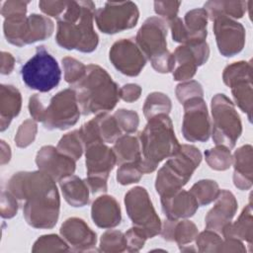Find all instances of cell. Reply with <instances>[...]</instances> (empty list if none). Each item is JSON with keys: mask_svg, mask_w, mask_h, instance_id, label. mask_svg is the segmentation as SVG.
Instances as JSON below:
<instances>
[{"mask_svg": "<svg viewBox=\"0 0 253 253\" xmlns=\"http://www.w3.org/2000/svg\"><path fill=\"white\" fill-rule=\"evenodd\" d=\"M7 190L20 202H24L23 213L29 225L49 229L59 217L60 198L55 181L46 173L20 171L11 176Z\"/></svg>", "mask_w": 253, "mask_h": 253, "instance_id": "obj_1", "label": "cell"}, {"mask_svg": "<svg viewBox=\"0 0 253 253\" xmlns=\"http://www.w3.org/2000/svg\"><path fill=\"white\" fill-rule=\"evenodd\" d=\"M95 12L92 1H68L66 10L57 19V44L68 50L94 51L99 43V37L94 30Z\"/></svg>", "mask_w": 253, "mask_h": 253, "instance_id": "obj_2", "label": "cell"}, {"mask_svg": "<svg viewBox=\"0 0 253 253\" xmlns=\"http://www.w3.org/2000/svg\"><path fill=\"white\" fill-rule=\"evenodd\" d=\"M80 112L84 116L108 113L120 100V88L106 69L87 65L85 75L72 85Z\"/></svg>", "mask_w": 253, "mask_h": 253, "instance_id": "obj_3", "label": "cell"}, {"mask_svg": "<svg viewBox=\"0 0 253 253\" xmlns=\"http://www.w3.org/2000/svg\"><path fill=\"white\" fill-rule=\"evenodd\" d=\"M137 137L141 151L139 166L143 174L154 172L161 161L173 156L180 147L172 121L166 114L147 120Z\"/></svg>", "mask_w": 253, "mask_h": 253, "instance_id": "obj_4", "label": "cell"}, {"mask_svg": "<svg viewBox=\"0 0 253 253\" xmlns=\"http://www.w3.org/2000/svg\"><path fill=\"white\" fill-rule=\"evenodd\" d=\"M200 149L191 144H180L178 151L158 170L155 190L161 196L176 192L188 183L202 161Z\"/></svg>", "mask_w": 253, "mask_h": 253, "instance_id": "obj_5", "label": "cell"}, {"mask_svg": "<svg viewBox=\"0 0 253 253\" xmlns=\"http://www.w3.org/2000/svg\"><path fill=\"white\" fill-rule=\"evenodd\" d=\"M212 125L211 137L215 145L232 149L242 133L240 116L234 103L224 94H215L211 103Z\"/></svg>", "mask_w": 253, "mask_h": 253, "instance_id": "obj_6", "label": "cell"}, {"mask_svg": "<svg viewBox=\"0 0 253 253\" xmlns=\"http://www.w3.org/2000/svg\"><path fill=\"white\" fill-rule=\"evenodd\" d=\"M22 80L27 87L42 93L54 89L61 79L56 59L43 45L37 46L36 53L22 66Z\"/></svg>", "mask_w": 253, "mask_h": 253, "instance_id": "obj_7", "label": "cell"}, {"mask_svg": "<svg viewBox=\"0 0 253 253\" xmlns=\"http://www.w3.org/2000/svg\"><path fill=\"white\" fill-rule=\"evenodd\" d=\"M124 202L126 213L134 226L142 229L148 238L160 234L162 222L145 188H131L126 193Z\"/></svg>", "mask_w": 253, "mask_h": 253, "instance_id": "obj_8", "label": "cell"}, {"mask_svg": "<svg viewBox=\"0 0 253 253\" xmlns=\"http://www.w3.org/2000/svg\"><path fill=\"white\" fill-rule=\"evenodd\" d=\"M84 151L87 171L85 181L90 192L92 194L107 192L110 172L117 164V157L113 148L103 142H97L88 145Z\"/></svg>", "mask_w": 253, "mask_h": 253, "instance_id": "obj_9", "label": "cell"}, {"mask_svg": "<svg viewBox=\"0 0 253 253\" xmlns=\"http://www.w3.org/2000/svg\"><path fill=\"white\" fill-rule=\"evenodd\" d=\"M80 109L73 88L56 93L43 108L41 123L46 129H66L74 126L80 117Z\"/></svg>", "mask_w": 253, "mask_h": 253, "instance_id": "obj_10", "label": "cell"}, {"mask_svg": "<svg viewBox=\"0 0 253 253\" xmlns=\"http://www.w3.org/2000/svg\"><path fill=\"white\" fill-rule=\"evenodd\" d=\"M138 19V7L131 1L106 2L95 12L97 28L108 35L132 29L136 26Z\"/></svg>", "mask_w": 253, "mask_h": 253, "instance_id": "obj_11", "label": "cell"}, {"mask_svg": "<svg viewBox=\"0 0 253 253\" xmlns=\"http://www.w3.org/2000/svg\"><path fill=\"white\" fill-rule=\"evenodd\" d=\"M223 83L231 89L235 105L247 115L251 122L253 89L251 61H236L227 65L222 72Z\"/></svg>", "mask_w": 253, "mask_h": 253, "instance_id": "obj_12", "label": "cell"}, {"mask_svg": "<svg viewBox=\"0 0 253 253\" xmlns=\"http://www.w3.org/2000/svg\"><path fill=\"white\" fill-rule=\"evenodd\" d=\"M184 116L182 133L190 142L207 141L211 133V124L207 104L203 97H194L182 104Z\"/></svg>", "mask_w": 253, "mask_h": 253, "instance_id": "obj_13", "label": "cell"}, {"mask_svg": "<svg viewBox=\"0 0 253 253\" xmlns=\"http://www.w3.org/2000/svg\"><path fill=\"white\" fill-rule=\"evenodd\" d=\"M208 14L204 8L188 11L184 20L176 17L168 22L172 39L182 44H193L206 42L208 36Z\"/></svg>", "mask_w": 253, "mask_h": 253, "instance_id": "obj_14", "label": "cell"}, {"mask_svg": "<svg viewBox=\"0 0 253 253\" xmlns=\"http://www.w3.org/2000/svg\"><path fill=\"white\" fill-rule=\"evenodd\" d=\"M109 59L117 70L129 77L139 75L147 60L134 39L115 42L110 48Z\"/></svg>", "mask_w": 253, "mask_h": 253, "instance_id": "obj_15", "label": "cell"}, {"mask_svg": "<svg viewBox=\"0 0 253 253\" xmlns=\"http://www.w3.org/2000/svg\"><path fill=\"white\" fill-rule=\"evenodd\" d=\"M213 34L221 55L231 57L239 53L245 44L246 33L242 24L228 17H218L213 21Z\"/></svg>", "mask_w": 253, "mask_h": 253, "instance_id": "obj_16", "label": "cell"}, {"mask_svg": "<svg viewBox=\"0 0 253 253\" xmlns=\"http://www.w3.org/2000/svg\"><path fill=\"white\" fill-rule=\"evenodd\" d=\"M167 27L164 20L159 17L147 18L135 36V42L146 57L151 58L167 51Z\"/></svg>", "mask_w": 253, "mask_h": 253, "instance_id": "obj_17", "label": "cell"}, {"mask_svg": "<svg viewBox=\"0 0 253 253\" xmlns=\"http://www.w3.org/2000/svg\"><path fill=\"white\" fill-rule=\"evenodd\" d=\"M178 66L173 71L175 81L192 79L199 66L204 65L210 56V47L207 42L193 44H181L173 52Z\"/></svg>", "mask_w": 253, "mask_h": 253, "instance_id": "obj_18", "label": "cell"}, {"mask_svg": "<svg viewBox=\"0 0 253 253\" xmlns=\"http://www.w3.org/2000/svg\"><path fill=\"white\" fill-rule=\"evenodd\" d=\"M84 149L93 143L115 142L122 135V130L114 118L107 113L98 114L79 128Z\"/></svg>", "mask_w": 253, "mask_h": 253, "instance_id": "obj_19", "label": "cell"}, {"mask_svg": "<svg viewBox=\"0 0 253 253\" xmlns=\"http://www.w3.org/2000/svg\"><path fill=\"white\" fill-rule=\"evenodd\" d=\"M36 164L39 170L49 175L55 182L73 175L76 169V161L52 145H43L39 149Z\"/></svg>", "mask_w": 253, "mask_h": 253, "instance_id": "obj_20", "label": "cell"}, {"mask_svg": "<svg viewBox=\"0 0 253 253\" xmlns=\"http://www.w3.org/2000/svg\"><path fill=\"white\" fill-rule=\"evenodd\" d=\"M60 235L77 252L93 251L97 243V234L80 217H69L60 226Z\"/></svg>", "mask_w": 253, "mask_h": 253, "instance_id": "obj_21", "label": "cell"}, {"mask_svg": "<svg viewBox=\"0 0 253 253\" xmlns=\"http://www.w3.org/2000/svg\"><path fill=\"white\" fill-rule=\"evenodd\" d=\"M238 204L235 196L228 190H220L214 206L205 216L206 228L221 233L229 224L237 211Z\"/></svg>", "mask_w": 253, "mask_h": 253, "instance_id": "obj_22", "label": "cell"}, {"mask_svg": "<svg viewBox=\"0 0 253 253\" xmlns=\"http://www.w3.org/2000/svg\"><path fill=\"white\" fill-rule=\"evenodd\" d=\"M160 202L162 211L169 219L191 217L196 213L199 208L195 197L190 191L183 189L161 196Z\"/></svg>", "mask_w": 253, "mask_h": 253, "instance_id": "obj_23", "label": "cell"}, {"mask_svg": "<svg viewBox=\"0 0 253 253\" xmlns=\"http://www.w3.org/2000/svg\"><path fill=\"white\" fill-rule=\"evenodd\" d=\"M93 222L100 228H114L121 223L122 211L119 202L110 195L98 197L91 207Z\"/></svg>", "mask_w": 253, "mask_h": 253, "instance_id": "obj_24", "label": "cell"}, {"mask_svg": "<svg viewBox=\"0 0 253 253\" xmlns=\"http://www.w3.org/2000/svg\"><path fill=\"white\" fill-rule=\"evenodd\" d=\"M252 158L253 148L251 144L240 146L232 155V164L234 167L233 184L241 191H247L252 187Z\"/></svg>", "mask_w": 253, "mask_h": 253, "instance_id": "obj_25", "label": "cell"}, {"mask_svg": "<svg viewBox=\"0 0 253 253\" xmlns=\"http://www.w3.org/2000/svg\"><path fill=\"white\" fill-rule=\"evenodd\" d=\"M199 233L197 225L188 219H165L162 222L160 234L166 241L176 242L180 247L188 246Z\"/></svg>", "mask_w": 253, "mask_h": 253, "instance_id": "obj_26", "label": "cell"}, {"mask_svg": "<svg viewBox=\"0 0 253 253\" xmlns=\"http://www.w3.org/2000/svg\"><path fill=\"white\" fill-rule=\"evenodd\" d=\"M22 96L13 85L1 84L0 86V130L4 131L12 120L20 114Z\"/></svg>", "mask_w": 253, "mask_h": 253, "instance_id": "obj_27", "label": "cell"}, {"mask_svg": "<svg viewBox=\"0 0 253 253\" xmlns=\"http://www.w3.org/2000/svg\"><path fill=\"white\" fill-rule=\"evenodd\" d=\"M59 187L64 200L74 208H81L89 203L90 189L85 180L76 175H70L59 181Z\"/></svg>", "mask_w": 253, "mask_h": 253, "instance_id": "obj_28", "label": "cell"}, {"mask_svg": "<svg viewBox=\"0 0 253 253\" xmlns=\"http://www.w3.org/2000/svg\"><path fill=\"white\" fill-rule=\"evenodd\" d=\"M252 206L249 203L242 210L238 218L234 222L227 224L221 234L223 237H233L241 241L247 242L249 246V251L251 252L252 248V239H253V223H252Z\"/></svg>", "mask_w": 253, "mask_h": 253, "instance_id": "obj_29", "label": "cell"}, {"mask_svg": "<svg viewBox=\"0 0 253 253\" xmlns=\"http://www.w3.org/2000/svg\"><path fill=\"white\" fill-rule=\"evenodd\" d=\"M208 17L211 21L224 16L231 19H240L244 16L248 9L246 1H229V0H213L208 1L204 5Z\"/></svg>", "mask_w": 253, "mask_h": 253, "instance_id": "obj_30", "label": "cell"}, {"mask_svg": "<svg viewBox=\"0 0 253 253\" xmlns=\"http://www.w3.org/2000/svg\"><path fill=\"white\" fill-rule=\"evenodd\" d=\"M54 31V24L47 16L31 14L28 16L27 29L24 38V45L44 41L48 39Z\"/></svg>", "mask_w": 253, "mask_h": 253, "instance_id": "obj_31", "label": "cell"}, {"mask_svg": "<svg viewBox=\"0 0 253 253\" xmlns=\"http://www.w3.org/2000/svg\"><path fill=\"white\" fill-rule=\"evenodd\" d=\"M113 150L117 157V164L121 165L126 162L138 161L141 158L140 144L138 137L124 134L114 142Z\"/></svg>", "mask_w": 253, "mask_h": 253, "instance_id": "obj_32", "label": "cell"}, {"mask_svg": "<svg viewBox=\"0 0 253 253\" xmlns=\"http://www.w3.org/2000/svg\"><path fill=\"white\" fill-rule=\"evenodd\" d=\"M172 109L171 99L162 92H152L147 95L143 104V115L146 120L151 118L166 114L168 115Z\"/></svg>", "mask_w": 253, "mask_h": 253, "instance_id": "obj_33", "label": "cell"}, {"mask_svg": "<svg viewBox=\"0 0 253 253\" xmlns=\"http://www.w3.org/2000/svg\"><path fill=\"white\" fill-rule=\"evenodd\" d=\"M219 192L218 184L211 179H202L190 189V193L195 197L199 207L207 206L215 201Z\"/></svg>", "mask_w": 253, "mask_h": 253, "instance_id": "obj_34", "label": "cell"}, {"mask_svg": "<svg viewBox=\"0 0 253 253\" xmlns=\"http://www.w3.org/2000/svg\"><path fill=\"white\" fill-rule=\"evenodd\" d=\"M57 150L71 157L75 161L80 159L84 151V145L79 132V129L65 133L58 141Z\"/></svg>", "mask_w": 253, "mask_h": 253, "instance_id": "obj_35", "label": "cell"}, {"mask_svg": "<svg viewBox=\"0 0 253 253\" xmlns=\"http://www.w3.org/2000/svg\"><path fill=\"white\" fill-rule=\"evenodd\" d=\"M205 159L210 168L216 171H225L232 164L230 149L223 145H215L205 151Z\"/></svg>", "mask_w": 253, "mask_h": 253, "instance_id": "obj_36", "label": "cell"}, {"mask_svg": "<svg viewBox=\"0 0 253 253\" xmlns=\"http://www.w3.org/2000/svg\"><path fill=\"white\" fill-rule=\"evenodd\" d=\"M126 246L125 233L120 230L109 229L101 235L99 250L106 253H120L126 251Z\"/></svg>", "mask_w": 253, "mask_h": 253, "instance_id": "obj_37", "label": "cell"}, {"mask_svg": "<svg viewBox=\"0 0 253 253\" xmlns=\"http://www.w3.org/2000/svg\"><path fill=\"white\" fill-rule=\"evenodd\" d=\"M67 242L57 234H45L39 237L32 248L33 252H67L70 251Z\"/></svg>", "mask_w": 253, "mask_h": 253, "instance_id": "obj_38", "label": "cell"}, {"mask_svg": "<svg viewBox=\"0 0 253 253\" xmlns=\"http://www.w3.org/2000/svg\"><path fill=\"white\" fill-rule=\"evenodd\" d=\"M143 173L139 166L138 161L126 162L119 166L117 170V181L121 185H130L138 183L142 177Z\"/></svg>", "mask_w": 253, "mask_h": 253, "instance_id": "obj_39", "label": "cell"}, {"mask_svg": "<svg viewBox=\"0 0 253 253\" xmlns=\"http://www.w3.org/2000/svg\"><path fill=\"white\" fill-rule=\"evenodd\" d=\"M195 240L199 252H219L223 242L219 234L211 229L198 233Z\"/></svg>", "mask_w": 253, "mask_h": 253, "instance_id": "obj_40", "label": "cell"}, {"mask_svg": "<svg viewBox=\"0 0 253 253\" xmlns=\"http://www.w3.org/2000/svg\"><path fill=\"white\" fill-rule=\"evenodd\" d=\"M61 63L64 72V80L71 85L77 83L86 73L87 66L74 57L65 56L61 59Z\"/></svg>", "mask_w": 253, "mask_h": 253, "instance_id": "obj_41", "label": "cell"}, {"mask_svg": "<svg viewBox=\"0 0 253 253\" xmlns=\"http://www.w3.org/2000/svg\"><path fill=\"white\" fill-rule=\"evenodd\" d=\"M37 132H38V125L35 120L29 119L24 121L20 125L14 138L16 145L20 148L28 147L34 142Z\"/></svg>", "mask_w": 253, "mask_h": 253, "instance_id": "obj_42", "label": "cell"}, {"mask_svg": "<svg viewBox=\"0 0 253 253\" xmlns=\"http://www.w3.org/2000/svg\"><path fill=\"white\" fill-rule=\"evenodd\" d=\"M113 116L116 119L122 132L130 134L136 131L139 125V117L136 112L132 110L120 109L116 111Z\"/></svg>", "mask_w": 253, "mask_h": 253, "instance_id": "obj_43", "label": "cell"}, {"mask_svg": "<svg viewBox=\"0 0 253 253\" xmlns=\"http://www.w3.org/2000/svg\"><path fill=\"white\" fill-rule=\"evenodd\" d=\"M175 94L178 101L183 104L187 100L194 98V97H203L204 96V89L196 80H190L181 82L176 86Z\"/></svg>", "mask_w": 253, "mask_h": 253, "instance_id": "obj_44", "label": "cell"}, {"mask_svg": "<svg viewBox=\"0 0 253 253\" xmlns=\"http://www.w3.org/2000/svg\"><path fill=\"white\" fill-rule=\"evenodd\" d=\"M125 235L127 242L126 250L128 252H138L141 248H143L145 241L148 239L145 232L134 225L127 229Z\"/></svg>", "mask_w": 253, "mask_h": 253, "instance_id": "obj_45", "label": "cell"}, {"mask_svg": "<svg viewBox=\"0 0 253 253\" xmlns=\"http://www.w3.org/2000/svg\"><path fill=\"white\" fill-rule=\"evenodd\" d=\"M181 1H155L154 11L167 23L178 17Z\"/></svg>", "mask_w": 253, "mask_h": 253, "instance_id": "obj_46", "label": "cell"}, {"mask_svg": "<svg viewBox=\"0 0 253 253\" xmlns=\"http://www.w3.org/2000/svg\"><path fill=\"white\" fill-rule=\"evenodd\" d=\"M153 69L158 73H169L174 71L176 60L174 54L169 50L150 59Z\"/></svg>", "mask_w": 253, "mask_h": 253, "instance_id": "obj_47", "label": "cell"}, {"mask_svg": "<svg viewBox=\"0 0 253 253\" xmlns=\"http://www.w3.org/2000/svg\"><path fill=\"white\" fill-rule=\"evenodd\" d=\"M18 200L7 190L1 193L0 213L3 218H12L18 211Z\"/></svg>", "mask_w": 253, "mask_h": 253, "instance_id": "obj_48", "label": "cell"}, {"mask_svg": "<svg viewBox=\"0 0 253 253\" xmlns=\"http://www.w3.org/2000/svg\"><path fill=\"white\" fill-rule=\"evenodd\" d=\"M68 1H40L39 7L47 16L58 19L66 10Z\"/></svg>", "mask_w": 253, "mask_h": 253, "instance_id": "obj_49", "label": "cell"}, {"mask_svg": "<svg viewBox=\"0 0 253 253\" xmlns=\"http://www.w3.org/2000/svg\"><path fill=\"white\" fill-rule=\"evenodd\" d=\"M141 87L135 83H127L120 88V99L126 103L137 101L141 95Z\"/></svg>", "mask_w": 253, "mask_h": 253, "instance_id": "obj_50", "label": "cell"}, {"mask_svg": "<svg viewBox=\"0 0 253 253\" xmlns=\"http://www.w3.org/2000/svg\"><path fill=\"white\" fill-rule=\"evenodd\" d=\"M29 1H5L1 8V15L6 18L7 16L19 12H27Z\"/></svg>", "mask_w": 253, "mask_h": 253, "instance_id": "obj_51", "label": "cell"}, {"mask_svg": "<svg viewBox=\"0 0 253 253\" xmlns=\"http://www.w3.org/2000/svg\"><path fill=\"white\" fill-rule=\"evenodd\" d=\"M28 107H29V112L32 119L35 120L36 122H41L44 106L41 102L39 94H34L30 97Z\"/></svg>", "mask_w": 253, "mask_h": 253, "instance_id": "obj_52", "label": "cell"}, {"mask_svg": "<svg viewBox=\"0 0 253 253\" xmlns=\"http://www.w3.org/2000/svg\"><path fill=\"white\" fill-rule=\"evenodd\" d=\"M246 251L247 250H246V247L244 246L243 241L233 237H225L219 249V252H246Z\"/></svg>", "mask_w": 253, "mask_h": 253, "instance_id": "obj_53", "label": "cell"}, {"mask_svg": "<svg viewBox=\"0 0 253 253\" xmlns=\"http://www.w3.org/2000/svg\"><path fill=\"white\" fill-rule=\"evenodd\" d=\"M15 65V58L14 56L7 51H1L0 55V71L2 74L7 75L10 74Z\"/></svg>", "mask_w": 253, "mask_h": 253, "instance_id": "obj_54", "label": "cell"}, {"mask_svg": "<svg viewBox=\"0 0 253 253\" xmlns=\"http://www.w3.org/2000/svg\"><path fill=\"white\" fill-rule=\"evenodd\" d=\"M11 159V148L4 140H1V165L8 163Z\"/></svg>", "mask_w": 253, "mask_h": 253, "instance_id": "obj_55", "label": "cell"}]
</instances>
